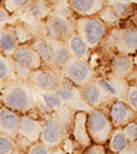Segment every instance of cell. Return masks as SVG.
I'll use <instances>...</instances> for the list:
<instances>
[{
	"label": "cell",
	"mask_w": 137,
	"mask_h": 154,
	"mask_svg": "<svg viewBox=\"0 0 137 154\" xmlns=\"http://www.w3.org/2000/svg\"><path fill=\"white\" fill-rule=\"evenodd\" d=\"M16 78L17 75L11 58L0 53V87Z\"/></svg>",
	"instance_id": "25"
},
{
	"label": "cell",
	"mask_w": 137,
	"mask_h": 154,
	"mask_svg": "<svg viewBox=\"0 0 137 154\" xmlns=\"http://www.w3.org/2000/svg\"><path fill=\"white\" fill-rule=\"evenodd\" d=\"M53 5H49L47 0H35L31 6L25 11L26 14H29L32 19L36 22H42L53 10Z\"/></svg>",
	"instance_id": "22"
},
{
	"label": "cell",
	"mask_w": 137,
	"mask_h": 154,
	"mask_svg": "<svg viewBox=\"0 0 137 154\" xmlns=\"http://www.w3.org/2000/svg\"><path fill=\"white\" fill-rule=\"evenodd\" d=\"M43 113V125L40 135V142L50 149L61 146L65 138L70 135V128L64 122H61L54 113L42 111Z\"/></svg>",
	"instance_id": "5"
},
{
	"label": "cell",
	"mask_w": 137,
	"mask_h": 154,
	"mask_svg": "<svg viewBox=\"0 0 137 154\" xmlns=\"http://www.w3.org/2000/svg\"><path fill=\"white\" fill-rule=\"evenodd\" d=\"M107 94H109L114 100L125 101L126 90L129 87V83L126 79H123L120 77H117L112 75L111 72H105L101 75H97L94 79Z\"/></svg>",
	"instance_id": "13"
},
{
	"label": "cell",
	"mask_w": 137,
	"mask_h": 154,
	"mask_svg": "<svg viewBox=\"0 0 137 154\" xmlns=\"http://www.w3.org/2000/svg\"><path fill=\"white\" fill-rule=\"evenodd\" d=\"M56 95L60 97V100L72 111H83L89 113L93 108H90L82 99V95L79 93V88L68 82L67 79L62 78L60 79V83L58 88L55 89Z\"/></svg>",
	"instance_id": "11"
},
{
	"label": "cell",
	"mask_w": 137,
	"mask_h": 154,
	"mask_svg": "<svg viewBox=\"0 0 137 154\" xmlns=\"http://www.w3.org/2000/svg\"><path fill=\"white\" fill-rule=\"evenodd\" d=\"M11 60L13 63L18 78H28L29 73L42 66V61L30 43L19 45L13 52Z\"/></svg>",
	"instance_id": "8"
},
{
	"label": "cell",
	"mask_w": 137,
	"mask_h": 154,
	"mask_svg": "<svg viewBox=\"0 0 137 154\" xmlns=\"http://www.w3.org/2000/svg\"><path fill=\"white\" fill-rule=\"evenodd\" d=\"M68 137L72 140V142L77 146V148L81 152L91 144V141L87 131V112L76 111L73 113Z\"/></svg>",
	"instance_id": "14"
},
{
	"label": "cell",
	"mask_w": 137,
	"mask_h": 154,
	"mask_svg": "<svg viewBox=\"0 0 137 154\" xmlns=\"http://www.w3.org/2000/svg\"><path fill=\"white\" fill-rule=\"evenodd\" d=\"M108 26L97 17H76L75 32L90 51H95L103 41Z\"/></svg>",
	"instance_id": "4"
},
{
	"label": "cell",
	"mask_w": 137,
	"mask_h": 154,
	"mask_svg": "<svg viewBox=\"0 0 137 154\" xmlns=\"http://www.w3.org/2000/svg\"><path fill=\"white\" fill-rule=\"evenodd\" d=\"M50 154H67L62 148H60V147H58V148H54V149H52V152H50Z\"/></svg>",
	"instance_id": "34"
},
{
	"label": "cell",
	"mask_w": 137,
	"mask_h": 154,
	"mask_svg": "<svg viewBox=\"0 0 137 154\" xmlns=\"http://www.w3.org/2000/svg\"><path fill=\"white\" fill-rule=\"evenodd\" d=\"M108 72L112 75L126 79L127 82L137 81L136 78V57L115 53L108 64Z\"/></svg>",
	"instance_id": "12"
},
{
	"label": "cell",
	"mask_w": 137,
	"mask_h": 154,
	"mask_svg": "<svg viewBox=\"0 0 137 154\" xmlns=\"http://www.w3.org/2000/svg\"><path fill=\"white\" fill-rule=\"evenodd\" d=\"M30 46L38 54L43 66L55 69L54 61H53V48H52L50 38H47V37H43V36H40V35H35L34 40L30 42Z\"/></svg>",
	"instance_id": "18"
},
{
	"label": "cell",
	"mask_w": 137,
	"mask_h": 154,
	"mask_svg": "<svg viewBox=\"0 0 137 154\" xmlns=\"http://www.w3.org/2000/svg\"><path fill=\"white\" fill-rule=\"evenodd\" d=\"M81 154H107V149H106V146H103V144L91 143L90 146L84 148L81 152Z\"/></svg>",
	"instance_id": "31"
},
{
	"label": "cell",
	"mask_w": 137,
	"mask_h": 154,
	"mask_svg": "<svg viewBox=\"0 0 137 154\" xmlns=\"http://www.w3.org/2000/svg\"><path fill=\"white\" fill-rule=\"evenodd\" d=\"M118 154H137V141L136 142H127L126 146Z\"/></svg>",
	"instance_id": "32"
},
{
	"label": "cell",
	"mask_w": 137,
	"mask_h": 154,
	"mask_svg": "<svg viewBox=\"0 0 137 154\" xmlns=\"http://www.w3.org/2000/svg\"><path fill=\"white\" fill-rule=\"evenodd\" d=\"M105 5L106 0H67V6L76 17L97 16Z\"/></svg>",
	"instance_id": "16"
},
{
	"label": "cell",
	"mask_w": 137,
	"mask_h": 154,
	"mask_svg": "<svg viewBox=\"0 0 137 154\" xmlns=\"http://www.w3.org/2000/svg\"><path fill=\"white\" fill-rule=\"evenodd\" d=\"M34 1L35 0H1V6L10 16L16 17L25 13V11L31 6Z\"/></svg>",
	"instance_id": "24"
},
{
	"label": "cell",
	"mask_w": 137,
	"mask_h": 154,
	"mask_svg": "<svg viewBox=\"0 0 137 154\" xmlns=\"http://www.w3.org/2000/svg\"><path fill=\"white\" fill-rule=\"evenodd\" d=\"M42 125H43V113L37 107L31 112L23 113L19 116L16 142L24 153L30 144L40 141Z\"/></svg>",
	"instance_id": "3"
},
{
	"label": "cell",
	"mask_w": 137,
	"mask_h": 154,
	"mask_svg": "<svg viewBox=\"0 0 137 154\" xmlns=\"http://www.w3.org/2000/svg\"><path fill=\"white\" fill-rule=\"evenodd\" d=\"M52 42V48H53V61H54V66L55 69L60 70L71 58L67 48L65 46V42L61 40H53L50 38Z\"/></svg>",
	"instance_id": "21"
},
{
	"label": "cell",
	"mask_w": 137,
	"mask_h": 154,
	"mask_svg": "<svg viewBox=\"0 0 137 154\" xmlns=\"http://www.w3.org/2000/svg\"><path fill=\"white\" fill-rule=\"evenodd\" d=\"M19 113L5 106L0 107V135H5L16 140L19 124Z\"/></svg>",
	"instance_id": "17"
},
{
	"label": "cell",
	"mask_w": 137,
	"mask_h": 154,
	"mask_svg": "<svg viewBox=\"0 0 137 154\" xmlns=\"http://www.w3.org/2000/svg\"><path fill=\"white\" fill-rule=\"evenodd\" d=\"M12 18H13V17L10 16V14L6 12V10L0 5V28H1L2 25L7 24V23H11V19H12Z\"/></svg>",
	"instance_id": "33"
},
{
	"label": "cell",
	"mask_w": 137,
	"mask_h": 154,
	"mask_svg": "<svg viewBox=\"0 0 137 154\" xmlns=\"http://www.w3.org/2000/svg\"><path fill=\"white\" fill-rule=\"evenodd\" d=\"M113 129L106 113L99 109H91L87 113V131L91 143L106 146Z\"/></svg>",
	"instance_id": "6"
},
{
	"label": "cell",
	"mask_w": 137,
	"mask_h": 154,
	"mask_svg": "<svg viewBox=\"0 0 137 154\" xmlns=\"http://www.w3.org/2000/svg\"><path fill=\"white\" fill-rule=\"evenodd\" d=\"M0 154H24V152L19 148L16 140L0 135Z\"/></svg>",
	"instance_id": "27"
},
{
	"label": "cell",
	"mask_w": 137,
	"mask_h": 154,
	"mask_svg": "<svg viewBox=\"0 0 137 154\" xmlns=\"http://www.w3.org/2000/svg\"><path fill=\"white\" fill-rule=\"evenodd\" d=\"M106 1H115V2H125V4H136V0H106Z\"/></svg>",
	"instance_id": "35"
},
{
	"label": "cell",
	"mask_w": 137,
	"mask_h": 154,
	"mask_svg": "<svg viewBox=\"0 0 137 154\" xmlns=\"http://www.w3.org/2000/svg\"><path fill=\"white\" fill-rule=\"evenodd\" d=\"M75 20L76 16L70 8L61 10L59 7H53L50 13L40 23V30L36 35L64 41L68 35L75 32Z\"/></svg>",
	"instance_id": "2"
},
{
	"label": "cell",
	"mask_w": 137,
	"mask_h": 154,
	"mask_svg": "<svg viewBox=\"0 0 137 154\" xmlns=\"http://www.w3.org/2000/svg\"><path fill=\"white\" fill-rule=\"evenodd\" d=\"M64 42H65V46L71 58L87 60V61L89 60L91 51L85 46V43L82 41V38L76 32H72L71 35H68L64 40Z\"/></svg>",
	"instance_id": "19"
},
{
	"label": "cell",
	"mask_w": 137,
	"mask_h": 154,
	"mask_svg": "<svg viewBox=\"0 0 137 154\" xmlns=\"http://www.w3.org/2000/svg\"><path fill=\"white\" fill-rule=\"evenodd\" d=\"M18 42L14 34V28L12 23H7L0 28V53L11 58L16 48L18 47Z\"/></svg>",
	"instance_id": "20"
},
{
	"label": "cell",
	"mask_w": 137,
	"mask_h": 154,
	"mask_svg": "<svg viewBox=\"0 0 137 154\" xmlns=\"http://www.w3.org/2000/svg\"><path fill=\"white\" fill-rule=\"evenodd\" d=\"M126 143H127V140L125 138V136L121 131V128H114L107 143H106V149H107V152L118 154L126 146Z\"/></svg>",
	"instance_id": "26"
},
{
	"label": "cell",
	"mask_w": 137,
	"mask_h": 154,
	"mask_svg": "<svg viewBox=\"0 0 137 154\" xmlns=\"http://www.w3.org/2000/svg\"><path fill=\"white\" fill-rule=\"evenodd\" d=\"M60 76L79 88L94 81L96 71L87 60L70 58L68 61L60 69Z\"/></svg>",
	"instance_id": "7"
},
{
	"label": "cell",
	"mask_w": 137,
	"mask_h": 154,
	"mask_svg": "<svg viewBox=\"0 0 137 154\" xmlns=\"http://www.w3.org/2000/svg\"><path fill=\"white\" fill-rule=\"evenodd\" d=\"M79 93L83 101L93 109H99L107 114L108 108L114 100L109 94H107L95 81H91L83 87H79Z\"/></svg>",
	"instance_id": "9"
},
{
	"label": "cell",
	"mask_w": 137,
	"mask_h": 154,
	"mask_svg": "<svg viewBox=\"0 0 137 154\" xmlns=\"http://www.w3.org/2000/svg\"><path fill=\"white\" fill-rule=\"evenodd\" d=\"M121 131L127 140V142L137 141V120H132L121 128Z\"/></svg>",
	"instance_id": "29"
},
{
	"label": "cell",
	"mask_w": 137,
	"mask_h": 154,
	"mask_svg": "<svg viewBox=\"0 0 137 154\" xmlns=\"http://www.w3.org/2000/svg\"><path fill=\"white\" fill-rule=\"evenodd\" d=\"M0 5H1V0H0Z\"/></svg>",
	"instance_id": "38"
},
{
	"label": "cell",
	"mask_w": 137,
	"mask_h": 154,
	"mask_svg": "<svg viewBox=\"0 0 137 154\" xmlns=\"http://www.w3.org/2000/svg\"><path fill=\"white\" fill-rule=\"evenodd\" d=\"M50 152H52L50 148H48L47 146H44L43 143H41L38 141V142H35V143L30 144L25 149L24 154H50Z\"/></svg>",
	"instance_id": "30"
},
{
	"label": "cell",
	"mask_w": 137,
	"mask_h": 154,
	"mask_svg": "<svg viewBox=\"0 0 137 154\" xmlns=\"http://www.w3.org/2000/svg\"><path fill=\"white\" fill-rule=\"evenodd\" d=\"M26 79L37 91H55L61 76L59 70L42 65L41 67L31 71Z\"/></svg>",
	"instance_id": "10"
},
{
	"label": "cell",
	"mask_w": 137,
	"mask_h": 154,
	"mask_svg": "<svg viewBox=\"0 0 137 154\" xmlns=\"http://www.w3.org/2000/svg\"><path fill=\"white\" fill-rule=\"evenodd\" d=\"M0 107H2V103H1V99H0Z\"/></svg>",
	"instance_id": "36"
},
{
	"label": "cell",
	"mask_w": 137,
	"mask_h": 154,
	"mask_svg": "<svg viewBox=\"0 0 137 154\" xmlns=\"http://www.w3.org/2000/svg\"><path fill=\"white\" fill-rule=\"evenodd\" d=\"M107 117L109 118L113 128H123L127 123L137 120V112L127 106L125 101L113 100L108 108Z\"/></svg>",
	"instance_id": "15"
},
{
	"label": "cell",
	"mask_w": 137,
	"mask_h": 154,
	"mask_svg": "<svg viewBox=\"0 0 137 154\" xmlns=\"http://www.w3.org/2000/svg\"><path fill=\"white\" fill-rule=\"evenodd\" d=\"M107 154H114V153H111V152H107Z\"/></svg>",
	"instance_id": "37"
},
{
	"label": "cell",
	"mask_w": 137,
	"mask_h": 154,
	"mask_svg": "<svg viewBox=\"0 0 137 154\" xmlns=\"http://www.w3.org/2000/svg\"><path fill=\"white\" fill-rule=\"evenodd\" d=\"M125 103L137 112V82L136 81L129 83L126 95H125Z\"/></svg>",
	"instance_id": "28"
},
{
	"label": "cell",
	"mask_w": 137,
	"mask_h": 154,
	"mask_svg": "<svg viewBox=\"0 0 137 154\" xmlns=\"http://www.w3.org/2000/svg\"><path fill=\"white\" fill-rule=\"evenodd\" d=\"M13 24L14 28V34H16V38L18 45H25V43H30L34 37H35V32L32 31L31 26L24 22V20H17Z\"/></svg>",
	"instance_id": "23"
},
{
	"label": "cell",
	"mask_w": 137,
	"mask_h": 154,
	"mask_svg": "<svg viewBox=\"0 0 137 154\" xmlns=\"http://www.w3.org/2000/svg\"><path fill=\"white\" fill-rule=\"evenodd\" d=\"M36 89L25 78H16L0 87L2 106L19 113H28L36 108Z\"/></svg>",
	"instance_id": "1"
}]
</instances>
